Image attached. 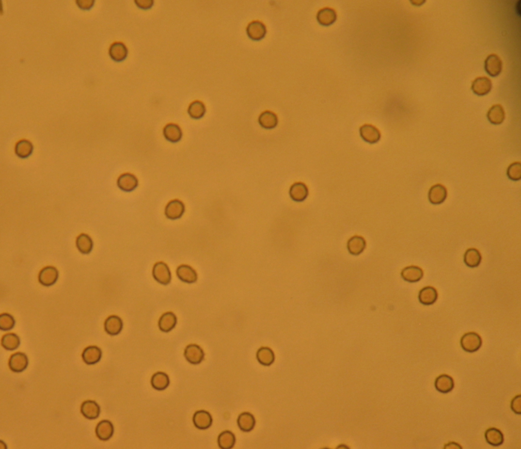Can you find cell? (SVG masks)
<instances>
[{"label":"cell","mask_w":521,"mask_h":449,"mask_svg":"<svg viewBox=\"0 0 521 449\" xmlns=\"http://www.w3.org/2000/svg\"><path fill=\"white\" fill-rule=\"evenodd\" d=\"M438 296L436 289L433 287L428 286L420 290L418 298L421 304L429 305L434 304L436 302Z\"/></svg>","instance_id":"7402d4cb"},{"label":"cell","mask_w":521,"mask_h":449,"mask_svg":"<svg viewBox=\"0 0 521 449\" xmlns=\"http://www.w3.org/2000/svg\"><path fill=\"white\" fill-rule=\"evenodd\" d=\"M258 122L260 126L266 129H273L278 125L277 115L273 112L266 111L260 115Z\"/></svg>","instance_id":"1f68e13d"},{"label":"cell","mask_w":521,"mask_h":449,"mask_svg":"<svg viewBox=\"0 0 521 449\" xmlns=\"http://www.w3.org/2000/svg\"><path fill=\"white\" fill-rule=\"evenodd\" d=\"M114 429L112 423L108 420H103L98 423L95 429V433L99 440L107 441L111 438L114 433Z\"/></svg>","instance_id":"9a60e30c"},{"label":"cell","mask_w":521,"mask_h":449,"mask_svg":"<svg viewBox=\"0 0 521 449\" xmlns=\"http://www.w3.org/2000/svg\"><path fill=\"white\" fill-rule=\"evenodd\" d=\"M258 362L262 365L269 366L275 361V355L271 349L267 347L260 348L256 353Z\"/></svg>","instance_id":"83f0119b"},{"label":"cell","mask_w":521,"mask_h":449,"mask_svg":"<svg viewBox=\"0 0 521 449\" xmlns=\"http://www.w3.org/2000/svg\"><path fill=\"white\" fill-rule=\"evenodd\" d=\"M464 260L465 264L471 268L478 266L482 261V256L475 248H470L464 255Z\"/></svg>","instance_id":"e575fe53"},{"label":"cell","mask_w":521,"mask_h":449,"mask_svg":"<svg viewBox=\"0 0 521 449\" xmlns=\"http://www.w3.org/2000/svg\"><path fill=\"white\" fill-rule=\"evenodd\" d=\"M184 356L190 364L198 365L201 363L205 357L203 349L196 344L188 345L185 350Z\"/></svg>","instance_id":"3957f363"},{"label":"cell","mask_w":521,"mask_h":449,"mask_svg":"<svg viewBox=\"0 0 521 449\" xmlns=\"http://www.w3.org/2000/svg\"><path fill=\"white\" fill-rule=\"evenodd\" d=\"M21 343L20 338L17 335L14 333L5 335L2 338L1 345L7 351L16 350Z\"/></svg>","instance_id":"74e56055"},{"label":"cell","mask_w":521,"mask_h":449,"mask_svg":"<svg viewBox=\"0 0 521 449\" xmlns=\"http://www.w3.org/2000/svg\"><path fill=\"white\" fill-rule=\"evenodd\" d=\"M316 18L319 24L329 26L335 23L337 19V14L333 9L325 8L320 10L317 14Z\"/></svg>","instance_id":"603a6c76"},{"label":"cell","mask_w":521,"mask_h":449,"mask_svg":"<svg viewBox=\"0 0 521 449\" xmlns=\"http://www.w3.org/2000/svg\"><path fill=\"white\" fill-rule=\"evenodd\" d=\"M289 195L295 202H303L308 195V188L303 183H296L290 187Z\"/></svg>","instance_id":"d6986e66"},{"label":"cell","mask_w":521,"mask_h":449,"mask_svg":"<svg viewBox=\"0 0 521 449\" xmlns=\"http://www.w3.org/2000/svg\"><path fill=\"white\" fill-rule=\"evenodd\" d=\"M492 83L490 80L486 77H480L475 79L473 83L472 90L478 96H485L491 91Z\"/></svg>","instance_id":"4fadbf2b"},{"label":"cell","mask_w":521,"mask_h":449,"mask_svg":"<svg viewBox=\"0 0 521 449\" xmlns=\"http://www.w3.org/2000/svg\"><path fill=\"white\" fill-rule=\"evenodd\" d=\"M163 134L167 141L172 143L180 141L183 135L182 129L174 124L167 125L164 128Z\"/></svg>","instance_id":"4316f807"},{"label":"cell","mask_w":521,"mask_h":449,"mask_svg":"<svg viewBox=\"0 0 521 449\" xmlns=\"http://www.w3.org/2000/svg\"><path fill=\"white\" fill-rule=\"evenodd\" d=\"M177 323V318L173 312H166L160 317L158 327L162 332L168 333L173 330Z\"/></svg>","instance_id":"cb8c5ba5"},{"label":"cell","mask_w":521,"mask_h":449,"mask_svg":"<svg viewBox=\"0 0 521 449\" xmlns=\"http://www.w3.org/2000/svg\"><path fill=\"white\" fill-rule=\"evenodd\" d=\"M508 177L513 181H519L521 178V164L515 162L510 164L507 169Z\"/></svg>","instance_id":"60d3db41"},{"label":"cell","mask_w":521,"mask_h":449,"mask_svg":"<svg viewBox=\"0 0 521 449\" xmlns=\"http://www.w3.org/2000/svg\"><path fill=\"white\" fill-rule=\"evenodd\" d=\"M76 245L79 252L83 254H89L93 248L92 239L85 234H82L78 237Z\"/></svg>","instance_id":"d590c367"},{"label":"cell","mask_w":521,"mask_h":449,"mask_svg":"<svg viewBox=\"0 0 521 449\" xmlns=\"http://www.w3.org/2000/svg\"><path fill=\"white\" fill-rule=\"evenodd\" d=\"M176 275L180 280L188 284L194 283L198 279L197 273L194 269L187 265L178 266L176 270Z\"/></svg>","instance_id":"7c38bea8"},{"label":"cell","mask_w":521,"mask_h":449,"mask_svg":"<svg viewBox=\"0 0 521 449\" xmlns=\"http://www.w3.org/2000/svg\"><path fill=\"white\" fill-rule=\"evenodd\" d=\"M206 112L205 104L201 101H195L189 105L188 113L190 117L198 119L203 117Z\"/></svg>","instance_id":"f35d334b"},{"label":"cell","mask_w":521,"mask_h":449,"mask_svg":"<svg viewBox=\"0 0 521 449\" xmlns=\"http://www.w3.org/2000/svg\"><path fill=\"white\" fill-rule=\"evenodd\" d=\"M29 361L27 356L22 353H16L10 357L8 366L11 370L16 373L24 371L27 368Z\"/></svg>","instance_id":"277c9868"},{"label":"cell","mask_w":521,"mask_h":449,"mask_svg":"<svg viewBox=\"0 0 521 449\" xmlns=\"http://www.w3.org/2000/svg\"><path fill=\"white\" fill-rule=\"evenodd\" d=\"M485 68L487 73L491 77L498 76L503 69L502 59L496 54L489 55L486 59Z\"/></svg>","instance_id":"8992f818"},{"label":"cell","mask_w":521,"mask_h":449,"mask_svg":"<svg viewBox=\"0 0 521 449\" xmlns=\"http://www.w3.org/2000/svg\"><path fill=\"white\" fill-rule=\"evenodd\" d=\"M169 384V377L164 372H158L155 373L152 377V386L155 390L158 391L165 390L168 387Z\"/></svg>","instance_id":"d6a6232c"},{"label":"cell","mask_w":521,"mask_h":449,"mask_svg":"<svg viewBox=\"0 0 521 449\" xmlns=\"http://www.w3.org/2000/svg\"><path fill=\"white\" fill-rule=\"evenodd\" d=\"M447 195L446 188L442 185L438 184L430 188L428 192V199L434 205L443 203Z\"/></svg>","instance_id":"9c48e42d"},{"label":"cell","mask_w":521,"mask_h":449,"mask_svg":"<svg viewBox=\"0 0 521 449\" xmlns=\"http://www.w3.org/2000/svg\"><path fill=\"white\" fill-rule=\"evenodd\" d=\"M109 54L114 61L118 62H122L126 58L127 55V49L123 43L116 42L110 47Z\"/></svg>","instance_id":"f546056e"},{"label":"cell","mask_w":521,"mask_h":449,"mask_svg":"<svg viewBox=\"0 0 521 449\" xmlns=\"http://www.w3.org/2000/svg\"><path fill=\"white\" fill-rule=\"evenodd\" d=\"M487 117L490 123L494 125H500L505 119V112L502 105L497 104L489 110Z\"/></svg>","instance_id":"f1b7e54d"},{"label":"cell","mask_w":521,"mask_h":449,"mask_svg":"<svg viewBox=\"0 0 521 449\" xmlns=\"http://www.w3.org/2000/svg\"><path fill=\"white\" fill-rule=\"evenodd\" d=\"M487 442L493 446H499L504 442V436L502 432L496 428H490L485 433Z\"/></svg>","instance_id":"4dcf8cb0"},{"label":"cell","mask_w":521,"mask_h":449,"mask_svg":"<svg viewBox=\"0 0 521 449\" xmlns=\"http://www.w3.org/2000/svg\"><path fill=\"white\" fill-rule=\"evenodd\" d=\"M347 246L350 254L357 256L364 251L366 247V242L363 237L355 236L349 239Z\"/></svg>","instance_id":"484cf974"},{"label":"cell","mask_w":521,"mask_h":449,"mask_svg":"<svg viewBox=\"0 0 521 449\" xmlns=\"http://www.w3.org/2000/svg\"><path fill=\"white\" fill-rule=\"evenodd\" d=\"M444 448H445V449H462V448L461 447H460L458 444L454 443V442H453V443H449L448 444L446 445L444 447Z\"/></svg>","instance_id":"f6af8a7d"},{"label":"cell","mask_w":521,"mask_h":449,"mask_svg":"<svg viewBox=\"0 0 521 449\" xmlns=\"http://www.w3.org/2000/svg\"><path fill=\"white\" fill-rule=\"evenodd\" d=\"M236 442L235 434L231 432L226 431L220 433L218 438L219 447L222 449L233 448Z\"/></svg>","instance_id":"836d02e7"},{"label":"cell","mask_w":521,"mask_h":449,"mask_svg":"<svg viewBox=\"0 0 521 449\" xmlns=\"http://www.w3.org/2000/svg\"><path fill=\"white\" fill-rule=\"evenodd\" d=\"M460 345L466 352L473 353L477 352L482 345V339L476 333L465 334L460 340Z\"/></svg>","instance_id":"6da1fadb"},{"label":"cell","mask_w":521,"mask_h":449,"mask_svg":"<svg viewBox=\"0 0 521 449\" xmlns=\"http://www.w3.org/2000/svg\"><path fill=\"white\" fill-rule=\"evenodd\" d=\"M405 281L410 283H416L422 279L424 272L422 268L416 266H410L405 268L401 273Z\"/></svg>","instance_id":"44dd1931"},{"label":"cell","mask_w":521,"mask_h":449,"mask_svg":"<svg viewBox=\"0 0 521 449\" xmlns=\"http://www.w3.org/2000/svg\"><path fill=\"white\" fill-rule=\"evenodd\" d=\"M102 356L101 349L95 346H89L84 349L82 355L83 361L87 365H95L99 362Z\"/></svg>","instance_id":"2e32d148"},{"label":"cell","mask_w":521,"mask_h":449,"mask_svg":"<svg viewBox=\"0 0 521 449\" xmlns=\"http://www.w3.org/2000/svg\"><path fill=\"white\" fill-rule=\"evenodd\" d=\"M237 423L240 430L245 433H248L253 430L256 421L253 414L248 412H244L238 416Z\"/></svg>","instance_id":"d4e9b609"},{"label":"cell","mask_w":521,"mask_h":449,"mask_svg":"<svg viewBox=\"0 0 521 449\" xmlns=\"http://www.w3.org/2000/svg\"><path fill=\"white\" fill-rule=\"evenodd\" d=\"M153 275L159 284L167 285L172 281V274L168 266L163 262L156 263L153 269Z\"/></svg>","instance_id":"7a4b0ae2"},{"label":"cell","mask_w":521,"mask_h":449,"mask_svg":"<svg viewBox=\"0 0 521 449\" xmlns=\"http://www.w3.org/2000/svg\"><path fill=\"white\" fill-rule=\"evenodd\" d=\"M104 326L105 330L108 334L116 336L122 332L123 322L122 319L117 316H110L106 319Z\"/></svg>","instance_id":"e0dca14e"},{"label":"cell","mask_w":521,"mask_h":449,"mask_svg":"<svg viewBox=\"0 0 521 449\" xmlns=\"http://www.w3.org/2000/svg\"><path fill=\"white\" fill-rule=\"evenodd\" d=\"M185 211L184 203L178 199H174L170 201L166 206L165 209L166 217L171 220H175L181 217Z\"/></svg>","instance_id":"5b68a950"},{"label":"cell","mask_w":521,"mask_h":449,"mask_svg":"<svg viewBox=\"0 0 521 449\" xmlns=\"http://www.w3.org/2000/svg\"><path fill=\"white\" fill-rule=\"evenodd\" d=\"M57 269L52 266H47L42 269L38 276L40 283L46 287L51 286L56 283L58 278Z\"/></svg>","instance_id":"52a82bcc"},{"label":"cell","mask_w":521,"mask_h":449,"mask_svg":"<svg viewBox=\"0 0 521 449\" xmlns=\"http://www.w3.org/2000/svg\"><path fill=\"white\" fill-rule=\"evenodd\" d=\"M136 5L140 8L143 9H148L151 8L154 4V1L152 0H147V1H135Z\"/></svg>","instance_id":"ee69618b"},{"label":"cell","mask_w":521,"mask_h":449,"mask_svg":"<svg viewBox=\"0 0 521 449\" xmlns=\"http://www.w3.org/2000/svg\"><path fill=\"white\" fill-rule=\"evenodd\" d=\"M81 412L82 415L89 420H95L99 417L101 409L95 401H87L82 404Z\"/></svg>","instance_id":"ac0fdd59"},{"label":"cell","mask_w":521,"mask_h":449,"mask_svg":"<svg viewBox=\"0 0 521 449\" xmlns=\"http://www.w3.org/2000/svg\"><path fill=\"white\" fill-rule=\"evenodd\" d=\"M267 33L265 25L260 21H254L249 24L247 28V33L249 37L259 41L263 39Z\"/></svg>","instance_id":"8fae6325"},{"label":"cell","mask_w":521,"mask_h":449,"mask_svg":"<svg viewBox=\"0 0 521 449\" xmlns=\"http://www.w3.org/2000/svg\"><path fill=\"white\" fill-rule=\"evenodd\" d=\"M193 422L194 426L199 430H205L212 426L213 418L208 412L199 411L194 414Z\"/></svg>","instance_id":"5bb4252c"},{"label":"cell","mask_w":521,"mask_h":449,"mask_svg":"<svg viewBox=\"0 0 521 449\" xmlns=\"http://www.w3.org/2000/svg\"><path fill=\"white\" fill-rule=\"evenodd\" d=\"M76 3L80 8L87 10L91 8L93 6L95 1H93V0L92 1H89V0H88V1L79 0V1H76Z\"/></svg>","instance_id":"7bdbcfd3"},{"label":"cell","mask_w":521,"mask_h":449,"mask_svg":"<svg viewBox=\"0 0 521 449\" xmlns=\"http://www.w3.org/2000/svg\"><path fill=\"white\" fill-rule=\"evenodd\" d=\"M15 325L14 317L8 314L4 313L0 315V329L2 331L11 330Z\"/></svg>","instance_id":"ab89813d"},{"label":"cell","mask_w":521,"mask_h":449,"mask_svg":"<svg viewBox=\"0 0 521 449\" xmlns=\"http://www.w3.org/2000/svg\"><path fill=\"white\" fill-rule=\"evenodd\" d=\"M511 408L515 414L519 415L521 414V396L520 395L516 396L513 399L511 402Z\"/></svg>","instance_id":"b9f144b4"},{"label":"cell","mask_w":521,"mask_h":449,"mask_svg":"<svg viewBox=\"0 0 521 449\" xmlns=\"http://www.w3.org/2000/svg\"><path fill=\"white\" fill-rule=\"evenodd\" d=\"M361 137L369 144H375L379 141L380 133L379 129L372 125H364L360 128Z\"/></svg>","instance_id":"30bf717a"},{"label":"cell","mask_w":521,"mask_h":449,"mask_svg":"<svg viewBox=\"0 0 521 449\" xmlns=\"http://www.w3.org/2000/svg\"><path fill=\"white\" fill-rule=\"evenodd\" d=\"M117 186L122 191L131 192L138 185V179L133 174L126 173L120 176L117 179Z\"/></svg>","instance_id":"ba28073f"},{"label":"cell","mask_w":521,"mask_h":449,"mask_svg":"<svg viewBox=\"0 0 521 449\" xmlns=\"http://www.w3.org/2000/svg\"><path fill=\"white\" fill-rule=\"evenodd\" d=\"M455 386L453 378L447 374L438 376L435 382L436 390L440 393L446 394L453 390Z\"/></svg>","instance_id":"ffe728a7"},{"label":"cell","mask_w":521,"mask_h":449,"mask_svg":"<svg viewBox=\"0 0 521 449\" xmlns=\"http://www.w3.org/2000/svg\"><path fill=\"white\" fill-rule=\"evenodd\" d=\"M33 146L31 142L26 140L18 142L15 148V152L16 155L21 158H27L31 155L33 152Z\"/></svg>","instance_id":"8d00e7d4"}]
</instances>
